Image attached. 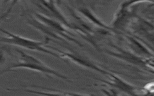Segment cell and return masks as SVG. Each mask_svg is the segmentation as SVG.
Returning a JSON list of instances; mask_svg holds the SVG:
<instances>
[{
  "label": "cell",
  "instance_id": "1",
  "mask_svg": "<svg viewBox=\"0 0 154 96\" xmlns=\"http://www.w3.org/2000/svg\"><path fill=\"white\" fill-rule=\"evenodd\" d=\"M15 50L19 55L18 61L13 63L6 69L0 71V75L14 71L16 69H26L41 73L47 77H55L65 81H71L69 77L48 66L40 59L19 49H16Z\"/></svg>",
  "mask_w": 154,
  "mask_h": 96
},
{
  "label": "cell",
  "instance_id": "2",
  "mask_svg": "<svg viewBox=\"0 0 154 96\" xmlns=\"http://www.w3.org/2000/svg\"><path fill=\"white\" fill-rule=\"evenodd\" d=\"M0 32L5 35V36H0V42L1 43L13 45L17 47L26 49L32 51L42 52L62 59L58 53L52 50H51L48 46H45V44L48 43V41L50 40L48 38H46V40L41 41L13 34L1 28H0Z\"/></svg>",
  "mask_w": 154,
  "mask_h": 96
},
{
  "label": "cell",
  "instance_id": "3",
  "mask_svg": "<svg viewBox=\"0 0 154 96\" xmlns=\"http://www.w3.org/2000/svg\"><path fill=\"white\" fill-rule=\"evenodd\" d=\"M49 48H51V49L57 53L59 54V55L61 56L62 60L68 62L69 61L70 62H72L81 67H85L88 69H91L92 70L99 72L105 75H108L109 72L105 70L104 69L102 68L101 67L97 65L96 64H94L93 62L90 61L88 58L76 52H64L60 50L57 48L53 47L52 46H48Z\"/></svg>",
  "mask_w": 154,
  "mask_h": 96
},
{
  "label": "cell",
  "instance_id": "4",
  "mask_svg": "<svg viewBox=\"0 0 154 96\" xmlns=\"http://www.w3.org/2000/svg\"><path fill=\"white\" fill-rule=\"evenodd\" d=\"M32 1L40 10L41 14L58 20L69 28L73 29V24L69 22L61 11L57 7L55 2H51L48 0H32Z\"/></svg>",
  "mask_w": 154,
  "mask_h": 96
},
{
  "label": "cell",
  "instance_id": "5",
  "mask_svg": "<svg viewBox=\"0 0 154 96\" xmlns=\"http://www.w3.org/2000/svg\"><path fill=\"white\" fill-rule=\"evenodd\" d=\"M114 47L117 49L116 52L106 50V52L111 56H115L125 62L134 64L135 65H138L141 67H147L146 62L143 60L141 58L134 55L133 53L125 51L117 46H114Z\"/></svg>",
  "mask_w": 154,
  "mask_h": 96
},
{
  "label": "cell",
  "instance_id": "6",
  "mask_svg": "<svg viewBox=\"0 0 154 96\" xmlns=\"http://www.w3.org/2000/svg\"><path fill=\"white\" fill-rule=\"evenodd\" d=\"M108 76H109L111 77V78L112 79L111 80V81H106V80H101V79H97V80L103 82L111 86L115 87V88L119 89V90L126 92L128 94L132 95L137 94H136V92L137 91V87L127 83L126 82H125L121 78L119 77L116 75L114 74L113 73H109Z\"/></svg>",
  "mask_w": 154,
  "mask_h": 96
},
{
  "label": "cell",
  "instance_id": "7",
  "mask_svg": "<svg viewBox=\"0 0 154 96\" xmlns=\"http://www.w3.org/2000/svg\"><path fill=\"white\" fill-rule=\"evenodd\" d=\"M128 40H129L131 47L133 49V50L135 51L136 53H138L140 55H143L144 56H153L154 55H153L143 45H142L140 43H139L138 41L135 40L134 38L132 37H128Z\"/></svg>",
  "mask_w": 154,
  "mask_h": 96
},
{
  "label": "cell",
  "instance_id": "8",
  "mask_svg": "<svg viewBox=\"0 0 154 96\" xmlns=\"http://www.w3.org/2000/svg\"><path fill=\"white\" fill-rule=\"evenodd\" d=\"M5 53L3 49L0 48V67L2 65L4 62H5Z\"/></svg>",
  "mask_w": 154,
  "mask_h": 96
},
{
  "label": "cell",
  "instance_id": "9",
  "mask_svg": "<svg viewBox=\"0 0 154 96\" xmlns=\"http://www.w3.org/2000/svg\"><path fill=\"white\" fill-rule=\"evenodd\" d=\"M5 2H11V5L8 8V10L11 12L13 7L15 6V5L20 1V0H4Z\"/></svg>",
  "mask_w": 154,
  "mask_h": 96
},
{
  "label": "cell",
  "instance_id": "10",
  "mask_svg": "<svg viewBox=\"0 0 154 96\" xmlns=\"http://www.w3.org/2000/svg\"><path fill=\"white\" fill-rule=\"evenodd\" d=\"M10 14V12L8 11V10H7L5 12H4L2 14H1L0 15V23L1 22H2L3 20H4Z\"/></svg>",
  "mask_w": 154,
  "mask_h": 96
},
{
  "label": "cell",
  "instance_id": "11",
  "mask_svg": "<svg viewBox=\"0 0 154 96\" xmlns=\"http://www.w3.org/2000/svg\"><path fill=\"white\" fill-rule=\"evenodd\" d=\"M0 92H3V90L2 89V88L0 87Z\"/></svg>",
  "mask_w": 154,
  "mask_h": 96
},
{
  "label": "cell",
  "instance_id": "12",
  "mask_svg": "<svg viewBox=\"0 0 154 96\" xmlns=\"http://www.w3.org/2000/svg\"><path fill=\"white\" fill-rule=\"evenodd\" d=\"M152 68H153V70H154V65H153V67H152Z\"/></svg>",
  "mask_w": 154,
  "mask_h": 96
},
{
  "label": "cell",
  "instance_id": "13",
  "mask_svg": "<svg viewBox=\"0 0 154 96\" xmlns=\"http://www.w3.org/2000/svg\"><path fill=\"white\" fill-rule=\"evenodd\" d=\"M153 60H154V55H153Z\"/></svg>",
  "mask_w": 154,
  "mask_h": 96
}]
</instances>
